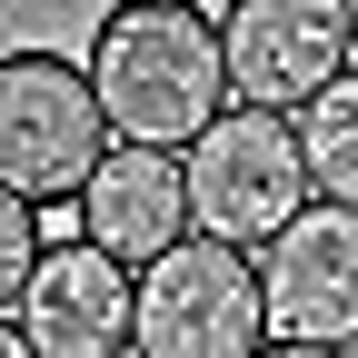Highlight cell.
<instances>
[{"instance_id": "6da1fadb", "label": "cell", "mask_w": 358, "mask_h": 358, "mask_svg": "<svg viewBox=\"0 0 358 358\" xmlns=\"http://www.w3.org/2000/svg\"><path fill=\"white\" fill-rule=\"evenodd\" d=\"M90 90L129 150H189L239 110L229 40L199 0H110V20L90 30Z\"/></svg>"}, {"instance_id": "7a4b0ae2", "label": "cell", "mask_w": 358, "mask_h": 358, "mask_svg": "<svg viewBox=\"0 0 358 358\" xmlns=\"http://www.w3.org/2000/svg\"><path fill=\"white\" fill-rule=\"evenodd\" d=\"M299 209H319V179H308L299 150V120L289 110H229L219 129L189 140V229L199 239H229V249H268Z\"/></svg>"}, {"instance_id": "3957f363", "label": "cell", "mask_w": 358, "mask_h": 358, "mask_svg": "<svg viewBox=\"0 0 358 358\" xmlns=\"http://www.w3.org/2000/svg\"><path fill=\"white\" fill-rule=\"evenodd\" d=\"M110 150H120L110 110H100L80 60H60V50H10L0 60V189L60 209L100 179Z\"/></svg>"}, {"instance_id": "277c9868", "label": "cell", "mask_w": 358, "mask_h": 358, "mask_svg": "<svg viewBox=\"0 0 358 358\" xmlns=\"http://www.w3.org/2000/svg\"><path fill=\"white\" fill-rule=\"evenodd\" d=\"M268 348V289L259 259L229 239H179L140 268V319L129 358H259Z\"/></svg>"}, {"instance_id": "5b68a950", "label": "cell", "mask_w": 358, "mask_h": 358, "mask_svg": "<svg viewBox=\"0 0 358 358\" xmlns=\"http://www.w3.org/2000/svg\"><path fill=\"white\" fill-rule=\"evenodd\" d=\"M219 40H229V90L249 110H308L358 70L348 0H229Z\"/></svg>"}, {"instance_id": "8992f818", "label": "cell", "mask_w": 358, "mask_h": 358, "mask_svg": "<svg viewBox=\"0 0 358 358\" xmlns=\"http://www.w3.org/2000/svg\"><path fill=\"white\" fill-rule=\"evenodd\" d=\"M259 289H268V338L348 348L358 338V209H338V199L299 209L259 249Z\"/></svg>"}, {"instance_id": "52a82bcc", "label": "cell", "mask_w": 358, "mask_h": 358, "mask_svg": "<svg viewBox=\"0 0 358 358\" xmlns=\"http://www.w3.org/2000/svg\"><path fill=\"white\" fill-rule=\"evenodd\" d=\"M129 319H140V279L90 249V239H60L50 259L30 268V299H20V329L40 358H129Z\"/></svg>"}, {"instance_id": "ba28073f", "label": "cell", "mask_w": 358, "mask_h": 358, "mask_svg": "<svg viewBox=\"0 0 358 358\" xmlns=\"http://www.w3.org/2000/svg\"><path fill=\"white\" fill-rule=\"evenodd\" d=\"M80 239L110 249L120 268H150L189 239V159L179 150H110L100 179L80 189Z\"/></svg>"}, {"instance_id": "9c48e42d", "label": "cell", "mask_w": 358, "mask_h": 358, "mask_svg": "<svg viewBox=\"0 0 358 358\" xmlns=\"http://www.w3.org/2000/svg\"><path fill=\"white\" fill-rule=\"evenodd\" d=\"M299 150H308V179H319V199L358 209V70L299 110Z\"/></svg>"}, {"instance_id": "30bf717a", "label": "cell", "mask_w": 358, "mask_h": 358, "mask_svg": "<svg viewBox=\"0 0 358 358\" xmlns=\"http://www.w3.org/2000/svg\"><path fill=\"white\" fill-rule=\"evenodd\" d=\"M40 259H50V239H40V199L0 189V308L30 299V268H40Z\"/></svg>"}, {"instance_id": "8fae6325", "label": "cell", "mask_w": 358, "mask_h": 358, "mask_svg": "<svg viewBox=\"0 0 358 358\" xmlns=\"http://www.w3.org/2000/svg\"><path fill=\"white\" fill-rule=\"evenodd\" d=\"M0 358H40V348H30V329H20V319H0Z\"/></svg>"}, {"instance_id": "7c38bea8", "label": "cell", "mask_w": 358, "mask_h": 358, "mask_svg": "<svg viewBox=\"0 0 358 358\" xmlns=\"http://www.w3.org/2000/svg\"><path fill=\"white\" fill-rule=\"evenodd\" d=\"M259 358H348V348H289V338H268Z\"/></svg>"}, {"instance_id": "4fadbf2b", "label": "cell", "mask_w": 358, "mask_h": 358, "mask_svg": "<svg viewBox=\"0 0 358 358\" xmlns=\"http://www.w3.org/2000/svg\"><path fill=\"white\" fill-rule=\"evenodd\" d=\"M348 20H358V0H348Z\"/></svg>"}]
</instances>
